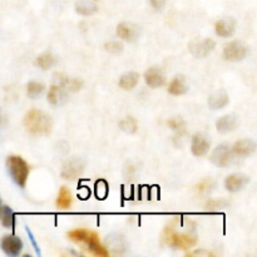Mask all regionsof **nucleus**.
<instances>
[{"mask_svg":"<svg viewBox=\"0 0 257 257\" xmlns=\"http://www.w3.org/2000/svg\"><path fill=\"white\" fill-rule=\"evenodd\" d=\"M75 10H77L78 14L89 17V15H93L94 13H97L98 8L94 3L89 2V0H79L75 4Z\"/></svg>","mask_w":257,"mask_h":257,"instance_id":"obj_20","label":"nucleus"},{"mask_svg":"<svg viewBox=\"0 0 257 257\" xmlns=\"http://www.w3.org/2000/svg\"><path fill=\"white\" fill-rule=\"evenodd\" d=\"M83 168H84V165H83L82 161L78 160V158H73V160L68 161L63 167L62 177L70 181L75 180L83 172Z\"/></svg>","mask_w":257,"mask_h":257,"instance_id":"obj_9","label":"nucleus"},{"mask_svg":"<svg viewBox=\"0 0 257 257\" xmlns=\"http://www.w3.org/2000/svg\"><path fill=\"white\" fill-rule=\"evenodd\" d=\"M166 242L172 247L188 250V248H192L193 246H196L197 237L193 235H188V233H177L168 230L167 235H166Z\"/></svg>","mask_w":257,"mask_h":257,"instance_id":"obj_4","label":"nucleus"},{"mask_svg":"<svg viewBox=\"0 0 257 257\" xmlns=\"http://www.w3.org/2000/svg\"><path fill=\"white\" fill-rule=\"evenodd\" d=\"M27 231H28V233H29V237H30V241H32L33 242V245H34V248L35 250L38 251V252H39V247H38V245H37V242H35V240H34V236H33V233L30 232L29 231V228H27Z\"/></svg>","mask_w":257,"mask_h":257,"instance_id":"obj_30","label":"nucleus"},{"mask_svg":"<svg viewBox=\"0 0 257 257\" xmlns=\"http://www.w3.org/2000/svg\"><path fill=\"white\" fill-rule=\"evenodd\" d=\"M44 90V84L39 82H29L27 85V93L30 98H37Z\"/></svg>","mask_w":257,"mask_h":257,"instance_id":"obj_25","label":"nucleus"},{"mask_svg":"<svg viewBox=\"0 0 257 257\" xmlns=\"http://www.w3.org/2000/svg\"><path fill=\"white\" fill-rule=\"evenodd\" d=\"M138 80H140V75L138 73L135 72H130L125 73L120 77L119 79V87L124 90H131L137 85Z\"/></svg>","mask_w":257,"mask_h":257,"instance_id":"obj_19","label":"nucleus"},{"mask_svg":"<svg viewBox=\"0 0 257 257\" xmlns=\"http://www.w3.org/2000/svg\"><path fill=\"white\" fill-rule=\"evenodd\" d=\"M145 80L151 88L162 87L165 84V77L160 68L152 67L145 73Z\"/></svg>","mask_w":257,"mask_h":257,"instance_id":"obj_16","label":"nucleus"},{"mask_svg":"<svg viewBox=\"0 0 257 257\" xmlns=\"http://www.w3.org/2000/svg\"><path fill=\"white\" fill-rule=\"evenodd\" d=\"M168 125H170V128H172V130L178 131L183 127V123L178 119H171L168 120Z\"/></svg>","mask_w":257,"mask_h":257,"instance_id":"obj_29","label":"nucleus"},{"mask_svg":"<svg viewBox=\"0 0 257 257\" xmlns=\"http://www.w3.org/2000/svg\"><path fill=\"white\" fill-rule=\"evenodd\" d=\"M215 42L210 38L202 40H195L190 44V52L196 58H205L215 49Z\"/></svg>","mask_w":257,"mask_h":257,"instance_id":"obj_6","label":"nucleus"},{"mask_svg":"<svg viewBox=\"0 0 257 257\" xmlns=\"http://www.w3.org/2000/svg\"><path fill=\"white\" fill-rule=\"evenodd\" d=\"M236 30V22L232 18H225L216 23L215 32L216 34L222 38H228L235 33Z\"/></svg>","mask_w":257,"mask_h":257,"instance_id":"obj_14","label":"nucleus"},{"mask_svg":"<svg viewBox=\"0 0 257 257\" xmlns=\"http://www.w3.org/2000/svg\"><path fill=\"white\" fill-rule=\"evenodd\" d=\"M105 50L112 54H119L123 50V45L118 42H109L105 44Z\"/></svg>","mask_w":257,"mask_h":257,"instance_id":"obj_27","label":"nucleus"},{"mask_svg":"<svg viewBox=\"0 0 257 257\" xmlns=\"http://www.w3.org/2000/svg\"><path fill=\"white\" fill-rule=\"evenodd\" d=\"M152 7L155 8L156 10H163L166 7V0H150Z\"/></svg>","mask_w":257,"mask_h":257,"instance_id":"obj_28","label":"nucleus"},{"mask_svg":"<svg viewBox=\"0 0 257 257\" xmlns=\"http://www.w3.org/2000/svg\"><path fill=\"white\" fill-rule=\"evenodd\" d=\"M55 62H57V59H55L54 55L49 52H45L37 58V60H35V64H37L40 69L48 70L55 64Z\"/></svg>","mask_w":257,"mask_h":257,"instance_id":"obj_23","label":"nucleus"},{"mask_svg":"<svg viewBox=\"0 0 257 257\" xmlns=\"http://www.w3.org/2000/svg\"><path fill=\"white\" fill-rule=\"evenodd\" d=\"M7 166L13 181L20 187H24L28 180V175H29L28 163L19 156H10L7 161Z\"/></svg>","mask_w":257,"mask_h":257,"instance_id":"obj_3","label":"nucleus"},{"mask_svg":"<svg viewBox=\"0 0 257 257\" xmlns=\"http://www.w3.org/2000/svg\"><path fill=\"white\" fill-rule=\"evenodd\" d=\"M119 127L128 133H135L137 131V122L132 117H127L119 123Z\"/></svg>","mask_w":257,"mask_h":257,"instance_id":"obj_26","label":"nucleus"},{"mask_svg":"<svg viewBox=\"0 0 257 257\" xmlns=\"http://www.w3.org/2000/svg\"><path fill=\"white\" fill-rule=\"evenodd\" d=\"M237 127V118L235 115H223L216 122V130L220 133H230Z\"/></svg>","mask_w":257,"mask_h":257,"instance_id":"obj_17","label":"nucleus"},{"mask_svg":"<svg viewBox=\"0 0 257 257\" xmlns=\"http://www.w3.org/2000/svg\"><path fill=\"white\" fill-rule=\"evenodd\" d=\"M68 89L63 84H54L50 87L49 92H48V100L50 104L59 105L67 100L68 97Z\"/></svg>","mask_w":257,"mask_h":257,"instance_id":"obj_13","label":"nucleus"},{"mask_svg":"<svg viewBox=\"0 0 257 257\" xmlns=\"http://www.w3.org/2000/svg\"><path fill=\"white\" fill-rule=\"evenodd\" d=\"M117 35L125 42L133 43L137 40L140 35V29L137 25L131 24V23H120L117 27Z\"/></svg>","mask_w":257,"mask_h":257,"instance_id":"obj_10","label":"nucleus"},{"mask_svg":"<svg viewBox=\"0 0 257 257\" xmlns=\"http://www.w3.org/2000/svg\"><path fill=\"white\" fill-rule=\"evenodd\" d=\"M248 53V48L245 43L240 42V40H235V42L228 43L223 49V58L228 62H240V60L245 59L246 55Z\"/></svg>","mask_w":257,"mask_h":257,"instance_id":"obj_5","label":"nucleus"},{"mask_svg":"<svg viewBox=\"0 0 257 257\" xmlns=\"http://www.w3.org/2000/svg\"><path fill=\"white\" fill-rule=\"evenodd\" d=\"M24 125L32 135H48L53 127L49 114L39 109H32L25 114Z\"/></svg>","mask_w":257,"mask_h":257,"instance_id":"obj_1","label":"nucleus"},{"mask_svg":"<svg viewBox=\"0 0 257 257\" xmlns=\"http://www.w3.org/2000/svg\"><path fill=\"white\" fill-rule=\"evenodd\" d=\"M2 248L8 256H18L23 250V241L18 236H4L2 240Z\"/></svg>","mask_w":257,"mask_h":257,"instance_id":"obj_7","label":"nucleus"},{"mask_svg":"<svg viewBox=\"0 0 257 257\" xmlns=\"http://www.w3.org/2000/svg\"><path fill=\"white\" fill-rule=\"evenodd\" d=\"M187 90L188 87L186 85L183 78L181 77L175 78V79L170 83V87H168V92L172 95H182L185 94V93H187Z\"/></svg>","mask_w":257,"mask_h":257,"instance_id":"obj_22","label":"nucleus"},{"mask_svg":"<svg viewBox=\"0 0 257 257\" xmlns=\"http://www.w3.org/2000/svg\"><path fill=\"white\" fill-rule=\"evenodd\" d=\"M248 182H250V177L248 176L243 175V173H233V175L228 176L226 178L225 187L227 191L235 193L242 190Z\"/></svg>","mask_w":257,"mask_h":257,"instance_id":"obj_8","label":"nucleus"},{"mask_svg":"<svg viewBox=\"0 0 257 257\" xmlns=\"http://www.w3.org/2000/svg\"><path fill=\"white\" fill-rule=\"evenodd\" d=\"M255 151L256 143L252 140H250V138H246V140H241L236 142L233 145L232 150H231V153L238 156V157H248L252 153H255Z\"/></svg>","mask_w":257,"mask_h":257,"instance_id":"obj_12","label":"nucleus"},{"mask_svg":"<svg viewBox=\"0 0 257 257\" xmlns=\"http://www.w3.org/2000/svg\"><path fill=\"white\" fill-rule=\"evenodd\" d=\"M191 151H192L193 156H196V157L206 156L210 151V142L201 135L193 136L192 143H191Z\"/></svg>","mask_w":257,"mask_h":257,"instance_id":"obj_15","label":"nucleus"},{"mask_svg":"<svg viewBox=\"0 0 257 257\" xmlns=\"http://www.w3.org/2000/svg\"><path fill=\"white\" fill-rule=\"evenodd\" d=\"M68 237L75 242H82L88 246V250L95 256L99 257H107L108 251L103 247L102 243L99 242V237L95 232L89 230H83V228H78V230H73L68 233Z\"/></svg>","mask_w":257,"mask_h":257,"instance_id":"obj_2","label":"nucleus"},{"mask_svg":"<svg viewBox=\"0 0 257 257\" xmlns=\"http://www.w3.org/2000/svg\"><path fill=\"white\" fill-rule=\"evenodd\" d=\"M0 222L3 223L4 227L14 228L15 226V217L14 212L8 206H0Z\"/></svg>","mask_w":257,"mask_h":257,"instance_id":"obj_21","label":"nucleus"},{"mask_svg":"<svg viewBox=\"0 0 257 257\" xmlns=\"http://www.w3.org/2000/svg\"><path fill=\"white\" fill-rule=\"evenodd\" d=\"M72 205V193L67 187H62L57 198V206L62 210H67Z\"/></svg>","mask_w":257,"mask_h":257,"instance_id":"obj_24","label":"nucleus"},{"mask_svg":"<svg viewBox=\"0 0 257 257\" xmlns=\"http://www.w3.org/2000/svg\"><path fill=\"white\" fill-rule=\"evenodd\" d=\"M228 94L225 90H217L208 98V105L211 109H222L228 104Z\"/></svg>","mask_w":257,"mask_h":257,"instance_id":"obj_18","label":"nucleus"},{"mask_svg":"<svg viewBox=\"0 0 257 257\" xmlns=\"http://www.w3.org/2000/svg\"><path fill=\"white\" fill-rule=\"evenodd\" d=\"M231 161V150L228 146L221 145L211 155V162L218 167H226Z\"/></svg>","mask_w":257,"mask_h":257,"instance_id":"obj_11","label":"nucleus"}]
</instances>
